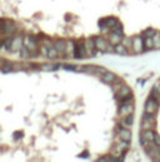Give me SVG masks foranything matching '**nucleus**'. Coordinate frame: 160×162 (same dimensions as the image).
<instances>
[{"mask_svg":"<svg viewBox=\"0 0 160 162\" xmlns=\"http://www.w3.org/2000/svg\"><path fill=\"white\" fill-rule=\"evenodd\" d=\"M128 150H129V141H124V140H121V139L116 135L115 144H114V146H113V149H111V155H114V156H116V157H119V159H123V157H120V156H123Z\"/></svg>","mask_w":160,"mask_h":162,"instance_id":"nucleus-1","label":"nucleus"},{"mask_svg":"<svg viewBox=\"0 0 160 162\" xmlns=\"http://www.w3.org/2000/svg\"><path fill=\"white\" fill-rule=\"evenodd\" d=\"M143 149L145 150L147 155H148L152 160H154V161H160V146L157 145L154 141L148 142L147 145L143 146Z\"/></svg>","mask_w":160,"mask_h":162,"instance_id":"nucleus-2","label":"nucleus"},{"mask_svg":"<svg viewBox=\"0 0 160 162\" xmlns=\"http://www.w3.org/2000/svg\"><path fill=\"white\" fill-rule=\"evenodd\" d=\"M134 100L133 97L132 99H128L125 101H121L119 102V116L123 117V116H126V115H130L134 112Z\"/></svg>","mask_w":160,"mask_h":162,"instance_id":"nucleus-3","label":"nucleus"},{"mask_svg":"<svg viewBox=\"0 0 160 162\" xmlns=\"http://www.w3.org/2000/svg\"><path fill=\"white\" fill-rule=\"evenodd\" d=\"M132 97H133V91H132V89H130L128 85H125V84H123L121 87L115 92V99H116L119 102L125 101V100L132 99Z\"/></svg>","mask_w":160,"mask_h":162,"instance_id":"nucleus-4","label":"nucleus"},{"mask_svg":"<svg viewBox=\"0 0 160 162\" xmlns=\"http://www.w3.org/2000/svg\"><path fill=\"white\" fill-rule=\"evenodd\" d=\"M157 126L155 115H150L144 112L143 120H142V130H154Z\"/></svg>","mask_w":160,"mask_h":162,"instance_id":"nucleus-5","label":"nucleus"},{"mask_svg":"<svg viewBox=\"0 0 160 162\" xmlns=\"http://www.w3.org/2000/svg\"><path fill=\"white\" fill-rule=\"evenodd\" d=\"M145 49V43H144V36L143 35H137L133 38V48L132 51L134 54H140L143 53Z\"/></svg>","mask_w":160,"mask_h":162,"instance_id":"nucleus-6","label":"nucleus"},{"mask_svg":"<svg viewBox=\"0 0 160 162\" xmlns=\"http://www.w3.org/2000/svg\"><path fill=\"white\" fill-rule=\"evenodd\" d=\"M159 102L154 99V97H149L145 102V106H144V112L147 114H150V115H157L158 110H159Z\"/></svg>","mask_w":160,"mask_h":162,"instance_id":"nucleus-7","label":"nucleus"},{"mask_svg":"<svg viewBox=\"0 0 160 162\" xmlns=\"http://www.w3.org/2000/svg\"><path fill=\"white\" fill-rule=\"evenodd\" d=\"M155 140V131L154 130H142V134H140V144L142 146L147 145L148 142H152Z\"/></svg>","mask_w":160,"mask_h":162,"instance_id":"nucleus-8","label":"nucleus"},{"mask_svg":"<svg viewBox=\"0 0 160 162\" xmlns=\"http://www.w3.org/2000/svg\"><path fill=\"white\" fill-rule=\"evenodd\" d=\"M24 45L28 48V50L30 51L31 55H35L39 46H38V40L34 38V36H26L25 40H24Z\"/></svg>","mask_w":160,"mask_h":162,"instance_id":"nucleus-9","label":"nucleus"},{"mask_svg":"<svg viewBox=\"0 0 160 162\" xmlns=\"http://www.w3.org/2000/svg\"><path fill=\"white\" fill-rule=\"evenodd\" d=\"M1 23H3V25H1V33H3V35H5V34L11 35V34L16 30V26H15V24H14L11 20H5V19H3Z\"/></svg>","mask_w":160,"mask_h":162,"instance_id":"nucleus-10","label":"nucleus"},{"mask_svg":"<svg viewBox=\"0 0 160 162\" xmlns=\"http://www.w3.org/2000/svg\"><path fill=\"white\" fill-rule=\"evenodd\" d=\"M84 45H85V49H86V53H88V56H94L95 55V51H96V45H95V39L93 38H89L84 41Z\"/></svg>","mask_w":160,"mask_h":162,"instance_id":"nucleus-11","label":"nucleus"},{"mask_svg":"<svg viewBox=\"0 0 160 162\" xmlns=\"http://www.w3.org/2000/svg\"><path fill=\"white\" fill-rule=\"evenodd\" d=\"M118 136L124 141H132V131L129 127H118Z\"/></svg>","mask_w":160,"mask_h":162,"instance_id":"nucleus-12","label":"nucleus"},{"mask_svg":"<svg viewBox=\"0 0 160 162\" xmlns=\"http://www.w3.org/2000/svg\"><path fill=\"white\" fill-rule=\"evenodd\" d=\"M86 56H88V53H86L85 45L81 44V43H78L75 45V58L76 59H84Z\"/></svg>","mask_w":160,"mask_h":162,"instance_id":"nucleus-13","label":"nucleus"},{"mask_svg":"<svg viewBox=\"0 0 160 162\" xmlns=\"http://www.w3.org/2000/svg\"><path fill=\"white\" fill-rule=\"evenodd\" d=\"M100 79L104 81L105 84H110L111 85L113 82H115L119 78L114 73H111V71H105L103 75H100Z\"/></svg>","mask_w":160,"mask_h":162,"instance_id":"nucleus-14","label":"nucleus"},{"mask_svg":"<svg viewBox=\"0 0 160 162\" xmlns=\"http://www.w3.org/2000/svg\"><path fill=\"white\" fill-rule=\"evenodd\" d=\"M108 40H109V43L111 44V45H118V44H120L121 43V40H123V35L121 34H118V33H113V31H110L109 33V35H108Z\"/></svg>","mask_w":160,"mask_h":162,"instance_id":"nucleus-15","label":"nucleus"},{"mask_svg":"<svg viewBox=\"0 0 160 162\" xmlns=\"http://www.w3.org/2000/svg\"><path fill=\"white\" fill-rule=\"evenodd\" d=\"M54 46H55V49L58 50V54H59V56H64L65 55V50H66V41H64V40H55L54 41Z\"/></svg>","mask_w":160,"mask_h":162,"instance_id":"nucleus-16","label":"nucleus"},{"mask_svg":"<svg viewBox=\"0 0 160 162\" xmlns=\"http://www.w3.org/2000/svg\"><path fill=\"white\" fill-rule=\"evenodd\" d=\"M75 43L73 40L66 41V50H65V55L68 58H75Z\"/></svg>","mask_w":160,"mask_h":162,"instance_id":"nucleus-17","label":"nucleus"},{"mask_svg":"<svg viewBox=\"0 0 160 162\" xmlns=\"http://www.w3.org/2000/svg\"><path fill=\"white\" fill-rule=\"evenodd\" d=\"M23 46H24V44H23L21 36H16V38L13 39V44H11L10 51H19V50H21Z\"/></svg>","mask_w":160,"mask_h":162,"instance_id":"nucleus-18","label":"nucleus"},{"mask_svg":"<svg viewBox=\"0 0 160 162\" xmlns=\"http://www.w3.org/2000/svg\"><path fill=\"white\" fill-rule=\"evenodd\" d=\"M133 122H134V116H133V114L121 117V125H123L124 127H130V126L133 125Z\"/></svg>","mask_w":160,"mask_h":162,"instance_id":"nucleus-19","label":"nucleus"},{"mask_svg":"<svg viewBox=\"0 0 160 162\" xmlns=\"http://www.w3.org/2000/svg\"><path fill=\"white\" fill-rule=\"evenodd\" d=\"M114 48H115V53H116V54H119V55H128V54L130 53V50H129L125 45H123L121 43H120V44H118V45H115Z\"/></svg>","mask_w":160,"mask_h":162,"instance_id":"nucleus-20","label":"nucleus"},{"mask_svg":"<svg viewBox=\"0 0 160 162\" xmlns=\"http://www.w3.org/2000/svg\"><path fill=\"white\" fill-rule=\"evenodd\" d=\"M144 43H145V49H147V50L154 49V40H153V36H147V38H144Z\"/></svg>","mask_w":160,"mask_h":162,"instance_id":"nucleus-21","label":"nucleus"},{"mask_svg":"<svg viewBox=\"0 0 160 162\" xmlns=\"http://www.w3.org/2000/svg\"><path fill=\"white\" fill-rule=\"evenodd\" d=\"M121 44H123V45H125L129 50H132V48H133V39H132V38H129V36H123Z\"/></svg>","mask_w":160,"mask_h":162,"instance_id":"nucleus-22","label":"nucleus"},{"mask_svg":"<svg viewBox=\"0 0 160 162\" xmlns=\"http://www.w3.org/2000/svg\"><path fill=\"white\" fill-rule=\"evenodd\" d=\"M58 56H59V54H58V50L55 49V46L49 48V51H48V56L46 58H49V59H56Z\"/></svg>","mask_w":160,"mask_h":162,"instance_id":"nucleus-23","label":"nucleus"},{"mask_svg":"<svg viewBox=\"0 0 160 162\" xmlns=\"http://www.w3.org/2000/svg\"><path fill=\"white\" fill-rule=\"evenodd\" d=\"M58 66L56 65H51V64H44V65H40V70L41 71H53V70H55Z\"/></svg>","mask_w":160,"mask_h":162,"instance_id":"nucleus-24","label":"nucleus"},{"mask_svg":"<svg viewBox=\"0 0 160 162\" xmlns=\"http://www.w3.org/2000/svg\"><path fill=\"white\" fill-rule=\"evenodd\" d=\"M153 40H154V49H160V33L157 31L154 34Z\"/></svg>","mask_w":160,"mask_h":162,"instance_id":"nucleus-25","label":"nucleus"},{"mask_svg":"<svg viewBox=\"0 0 160 162\" xmlns=\"http://www.w3.org/2000/svg\"><path fill=\"white\" fill-rule=\"evenodd\" d=\"M111 85H113V90H114V92H116V91L121 87V85H123V80H121V79H118L115 82H113Z\"/></svg>","mask_w":160,"mask_h":162,"instance_id":"nucleus-26","label":"nucleus"},{"mask_svg":"<svg viewBox=\"0 0 160 162\" xmlns=\"http://www.w3.org/2000/svg\"><path fill=\"white\" fill-rule=\"evenodd\" d=\"M150 96H152V97H154V99H155V100L160 104V92L158 91V90H155V89L153 87V89H152V94H150Z\"/></svg>","mask_w":160,"mask_h":162,"instance_id":"nucleus-27","label":"nucleus"},{"mask_svg":"<svg viewBox=\"0 0 160 162\" xmlns=\"http://www.w3.org/2000/svg\"><path fill=\"white\" fill-rule=\"evenodd\" d=\"M155 33H157V31H155L154 29H147V30L143 33V36H144V38H147V36H154Z\"/></svg>","mask_w":160,"mask_h":162,"instance_id":"nucleus-28","label":"nucleus"},{"mask_svg":"<svg viewBox=\"0 0 160 162\" xmlns=\"http://www.w3.org/2000/svg\"><path fill=\"white\" fill-rule=\"evenodd\" d=\"M154 142L160 146V135L159 134H157V132H155V140H154Z\"/></svg>","mask_w":160,"mask_h":162,"instance_id":"nucleus-29","label":"nucleus"},{"mask_svg":"<svg viewBox=\"0 0 160 162\" xmlns=\"http://www.w3.org/2000/svg\"><path fill=\"white\" fill-rule=\"evenodd\" d=\"M154 89H155V90H158V91L160 92V80L155 82V85H154Z\"/></svg>","mask_w":160,"mask_h":162,"instance_id":"nucleus-30","label":"nucleus"},{"mask_svg":"<svg viewBox=\"0 0 160 162\" xmlns=\"http://www.w3.org/2000/svg\"><path fill=\"white\" fill-rule=\"evenodd\" d=\"M21 135H23V132H15V139L21 137Z\"/></svg>","mask_w":160,"mask_h":162,"instance_id":"nucleus-31","label":"nucleus"}]
</instances>
